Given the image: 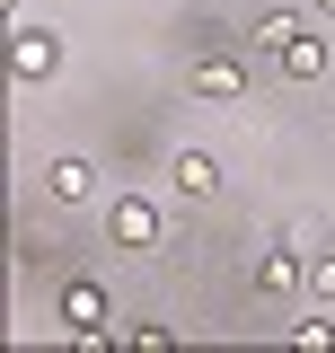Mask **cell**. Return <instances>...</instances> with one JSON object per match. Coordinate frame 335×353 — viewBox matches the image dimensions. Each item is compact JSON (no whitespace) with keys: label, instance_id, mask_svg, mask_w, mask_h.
<instances>
[{"label":"cell","instance_id":"obj_1","mask_svg":"<svg viewBox=\"0 0 335 353\" xmlns=\"http://www.w3.org/2000/svg\"><path fill=\"white\" fill-rule=\"evenodd\" d=\"M9 71H18V80H53V71H62V36H53V27H18Z\"/></svg>","mask_w":335,"mask_h":353},{"label":"cell","instance_id":"obj_2","mask_svg":"<svg viewBox=\"0 0 335 353\" xmlns=\"http://www.w3.org/2000/svg\"><path fill=\"white\" fill-rule=\"evenodd\" d=\"M106 239H115V248H159V212H150L141 194H124V203L106 212Z\"/></svg>","mask_w":335,"mask_h":353},{"label":"cell","instance_id":"obj_3","mask_svg":"<svg viewBox=\"0 0 335 353\" xmlns=\"http://www.w3.org/2000/svg\"><path fill=\"white\" fill-rule=\"evenodd\" d=\"M185 88H194V97H247V71H238L230 53H203V62L185 71Z\"/></svg>","mask_w":335,"mask_h":353},{"label":"cell","instance_id":"obj_4","mask_svg":"<svg viewBox=\"0 0 335 353\" xmlns=\"http://www.w3.org/2000/svg\"><path fill=\"white\" fill-rule=\"evenodd\" d=\"M292 283H309V256L283 239V248H265V256H256V292H292Z\"/></svg>","mask_w":335,"mask_h":353},{"label":"cell","instance_id":"obj_5","mask_svg":"<svg viewBox=\"0 0 335 353\" xmlns=\"http://www.w3.org/2000/svg\"><path fill=\"white\" fill-rule=\"evenodd\" d=\"M168 185H176V194H185V203H203L212 185H221V168H212L203 150H176V159H168Z\"/></svg>","mask_w":335,"mask_h":353},{"label":"cell","instance_id":"obj_6","mask_svg":"<svg viewBox=\"0 0 335 353\" xmlns=\"http://www.w3.org/2000/svg\"><path fill=\"white\" fill-rule=\"evenodd\" d=\"M44 185H53V203H80L88 185H97V168H88V159H53V168H44Z\"/></svg>","mask_w":335,"mask_h":353},{"label":"cell","instance_id":"obj_7","mask_svg":"<svg viewBox=\"0 0 335 353\" xmlns=\"http://www.w3.org/2000/svg\"><path fill=\"white\" fill-rule=\"evenodd\" d=\"M283 71H292V80H327V44H318V36H292V44H283Z\"/></svg>","mask_w":335,"mask_h":353},{"label":"cell","instance_id":"obj_8","mask_svg":"<svg viewBox=\"0 0 335 353\" xmlns=\"http://www.w3.org/2000/svg\"><path fill=\"white\" fill-rule=\"evenodd\" d=\"M62 318H71V327H106V292H97V283H71V292H62Z\"/></svg>","mask_w":335,"mask_h":353},{"label":"cell","instance_id":"obj_9","mask_svg":"<svg viewBox=\"0 0 335 353\" xmlns=\"http://www.w3.org/2000/svg\"><path fill=\"white\" fill-rule=\"evenodd\" d=\"M292 36H300V18H292V9H265V18H256V44H265V53H283Z\"/></svg>","mask_w":335,"mask_h":353},{"label":"cell","instance_id":"obj_10","mask_svg":"<svg viewBox=\"0 0 335 353\" xmlns=\"http://www.w3.org/2000/svg\"><path fill=\"white\" fill-rule=\"evenodd\" d=\"M300 353H335V318H309V327H292Z\"/></svg>","mask_w":335,"mask_h":353},{"label":"cell","instance_id":"obj_11","mask_svg":"<svg viewBox=\"0 0 335 353\" xmlns=\"http://www.w3.org/2000/svg\"><path fill=\"white\" fill-rule=\"evenodd\" d=\"M309 292L335 309V248H318V256H309Z\"/></svg>","mask_w":335,"mask_h":353},{"label":"cell","instance_id":"obj_12","mask_svg":"<svg viewBox=\"0 0 335 353\" xmlns=\"http://www.w3.org/2000/svg\"><path fill=\"white\" fill-rule=\"evenodd\" d=\"M283 239H292L300 256H318V248H335V239H327V230H318V221H292V230H283Z\"/></svg>","mask_w":335,"mask_h":353},{"label":"cell","instance_id":"obj_13","mask_svg":"<svg viewBox=\"0 0 335 353\" xmlns=\"http://www.w3.org/2000/svg\"><path fill=\"white\" fill-rule=\"evenodd\" d=\"M309 9H318V18H335V0H309Z\"/></svg>","mask_w":335,"mask_h":353}]
</instances>
